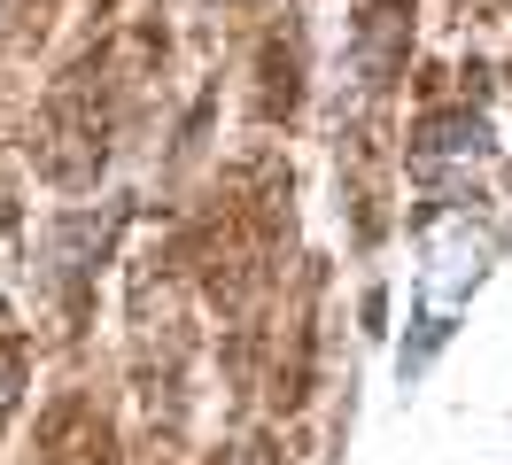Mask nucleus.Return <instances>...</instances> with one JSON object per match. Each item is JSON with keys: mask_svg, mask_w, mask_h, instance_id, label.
<instances>
[{"mask_svg": "<svg viewBox=\"0 0 512 465\" xmlns=\"http://www.w3.org/2000/svg\"><path fill=\"white\" fill-rule=\"evenodd\" d=\"M489 155V124L481 117H435L419 132V163H474Z\"/></svg>", "mask_w": 512, "mask_h": 465, "instance_id": "obj_1", "label": "nucleus"}]
</instances>
